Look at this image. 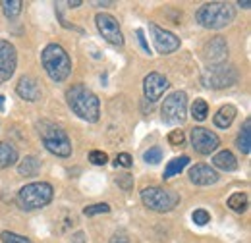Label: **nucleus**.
<instances>
[{
  "mask_svg": "<svg viewBox=\"0 0 251 243\" xmlns=\"http://www.w3.org/2000/svg\"><path fill=\"white\" fill-rule=\"evenodd\" d=\"M66 100L68 106L72 108V112L75 116H79L81 120L95 123L100 118V102L87 85L83 83H75L66 91Z\"/></svg>",
  "mask_w": 251,
  "mask_h": 243,
  "instance_id": "nucleus-1",
  "label": "nucleus"
},
{
  "mask_svg": "<svg viewBox=\"0 0 251 243\" xmlns=\"http://www.w3.org/2000/svg\"><path fill=\"white\" fill-rule=\"evenodd\" d=\"M41 62H43L47 75L56 83L68 79V75L72 73V60L68 52L64 50V47L56 43H50L45 47V50L41 52Z\"/></svg>",
  "mask_w": 251,
  "mask_h": 243,
  "instance_id": "nucleus-2",
  "label": "nucleus"
},
{
  "mask_svg": "<svg viewBox=\"0 0 251 243\" xmlns=\"http://www.w3.org/2000/svg\"><path fill=\"white\" fill-rule=\"evenodd\" d=\"M234 18H236V12L228 2H207L195 14L197 24L203 25L205 29H222L230 25Z\"/></svg>",
  "mask_w": 251,
  "mask_h": 243,
  "instance_id": "nucleus-3",
  "label": "nucleus"
},
{
  "mask_svg": "<svg viewBox=\"0 0 251 243\" xmlns=\"http://www.w3.org/2000/svg\"><path fill=\"white\" fill-rule=\"evenodd\" d=\"M52 195H54V187L47 182H35L27 183L20 189V193L16 195V205L22 209V211H37V209H43L47 207L50 201H52Z\"/></svg>",
  "mask_w": 251,
  "mask_h": 243,
  "instance_id": "nucleus-4",
  "label": "nucleus"
},
{
  "mask_svg": "<svg viewBox=\"0 0 251 243\" xmlns=\"http://www.w3.org/2000/svg\"><path fill=\"white\" fill-rule=\"evenodd\" d=\"M37 129H39V135H41L45 149L49 152H52L60 158H68L72 154V141L60 125L43 120L37 123Z\"/></svg>",
  "mask_w": 251,
  "mask_h": 243,
  "instance_id": "nucleus-5",
  "label": "nucleus"
},
{
  "mask_svg": "<svg viewBox=\"0 0 251 243\" xmlns=\"http://www.w3.org/2000/svg\"><path fill=\"white\" fill-rule=\"evenodd\" d=\"M238 81V70L232 64H213L201 73V83L209 89H226Z\"/></svg>",
  "mask_w": 251,
  "mask_h": 243,
  "instance_id": "nucleus-6",
  "label": "nucleus"
},
{
  "mask_svg": "<svg viewBox=\"0 0 251 243\" xmlns=\"http://www.w3.org/2000/svg\"><path fill=\"white\" fill-rule=\"evenodd\" d=\"M141 203L155 213H170L178 207L180 195L162 187H145L141 191Z\"/></svg>",
  "mask_w": 251,
  "mask_h": 243,
  "instance_id": "nucleus-7",
  "label": "nucleus"
},
{
  "mask_svg": "<svg viewBox=\"0 0 251 243\" xmlns=\"http://www.w3.org/2000/svg\"><path fill=\"white\" fill-rule=\"evenodd\" d=\"M160 114H162V120L166 123H182L186 120V114H188V97L184 91H174L170 93L164 102H162V108H160Z\"/></svg>",
  "mask_w": 251,
  "mask_h": 243,
  "instance_id": "nucleus-8",
  "label": "nucleus"
},
{
  "mask_svg": "<svg viewBox=\"0 0 251 243\" xmlns=\"http://www.w3.org/2000/svg\"><path fill=\"white\" fill-rule=\"evenodd\" d=\"M95 24H97V29L102 35V39L114 47H124V35L120 31L118 25V20L110 14H97L95 16Z\"/></svg>",
  "mask_w": 251,
  "mask_h": 243,
  "instance_id": "nucleus-9",
  "label": "nucleus"
},
{
  "mask_svg": "<svg viewBox=\"0 0 251 243\" xmlns=\"http://www.w3.org/2000/svg\"><path fill=\"white\" fill-rule=\"evenodd\" d=\"M189 139H191V147L199 154H203V156L215 152L220 145L219 135L209 131V129H205V127H193Z\"/></svg>",
  "mask_w": 251,
  "mask_h": 243,
  "instance_id": "nucleus-10",
  "label": "nucleus"
},
{
  "mask_svg": "<svg viewBox=\"0 0 251 243\" xmlns=\"http://www.w3.org/2000/svg\"><path fill=\"white\" fill-rule=\"evenodd\" d=\"M149 31L153 37V45L158 50V54H172L180 49V39L168 29L158 27L157 24H149Z\"/></svg>",
  "mask_w": 251,
  "mask_h": 243,
  "instance_id": "nucleus-11",
  "label": "nucleus"
},
{
  "mask_svg": "<svg viewBox=\"0 0 251 243\" xmlns=\"http://www.w3.org/2000/svg\"><path fill=\"white\" fill-rule=\"evenodd\" d=\"M18 66V52L10 41H0V83L8 81Z\"/></svg>",
  "mask_w": 251,
  "mask_h": 243,
  "instance_id": "nucleus-12",
  "label": "nucleus"
},
{
  "mask_svg": "<svg viewBox=\"0 0 251 243\" xmlns=\"http://www.w3.org/2000/svg\"><path fill=\"white\" fill-rule=\"evenodd\" d=\"M168 87H170L168 85V79L162 73H157V72H151L143 79V93H145L147 100H151V102H157Z\"/></svg>",
  "mask_w": 251,
  "mask_h": 243,
  "instance_id": "nucleus-13",
  "label": "nucleus"
},
{
  "mask_svg": "<svg viewBox=\"0 0 251 243\" xmlns=\"http://www.w3.org/2000/svg\"><path fill=\"white\" fill-rule=\"evenodd\" d=\"M203 54L211 64H222L224 58L228 56V45L224 37H213L205 47H203Z\"/></svg>",
  "mask_w": 251,
  "mask_h": 243,
  "instance_id": "nucleus-14",
  "label": "nucleus"
},
{
  "mask_svg": "<svg viewBox=\"0 0 251 243\" xmlns=\"http://www.w3.org/2000/svg\"><path fill=\"white\" fill-rule=\"evenodd\" d=\"M189 180L195 185H213L219 182V174L209 164H195L189 168Z\"/></svg>",
  "mask_w": 251,
  "mask_h": 243,
  "instance_id": "nucleus-15",
  "label": "nucleus"
},
{
  "mask_svg": "<svg viewBox=\"0 0 251 243\" xmlns=\"http://www.w3.org/2000/svg\"><path fill=\"white\" fill-rule=\"evenodd\" d=\"M16 91H18V95H20L24 100H27V102H35V100L41 98L39 81H37L35 77H31V75H24V77L18 81Z\"/></svg>",
  "mask_w": 251,
  "mask_h": 243,
  "instance_id": "nucleus-16",
  "label": "nucleus"
},
{
  "mask_svg": "<svg viewBox=\"0 0 251 243\" xmlns=\"http://www.w3.org/2000/svg\"><path fill=\"white\" fill-rule=\"evenodd\" d=\"M236 114H238V110H236V106H232V104H224V106H220L219 112L215 114V125L220 127V129H226V127H230L232 125V122L236 118Z\"/></svg>",
  "mask_w": 251,
  "mask_h": 243,
  "instance_id": "nucleus-17",
  "label": "nucleus"
},
{
  "mask_svg": "<svg viewBox=\"0 0 251 243\" xmlns=\"http://www.w3.org/2000/svg\"><path fill=\"white\" fill-rule=\"evenodd\" d=\"M213 164L219 168V170H224V172H234L238 168V160L236 156L230 151H220L213 156Z\"/></svg>",
  "mask_w": 251,
  "mask_h": 243,
  "instance_id": "nucleus-18",
  "label": "nucleus"
},
{
  "mask_svg": "<svg viewBox=\"0 0 251 243\" xmlns=\"http://www.w3.org/2000/svg\"><path fill=\"white\" fill-rule=\"evenodd\" d=\"M16 162H18V149L8 141H0V168H10Z\"/></svg>",
  "mask_w": 251,
  "mask_h": 243,
  "instance_id": "nucleus-19",
  "label": "nucleus"
},
{
  "mask_svg": "<svg viewBox=\"0 0 251 243\" xmlns=\"http://www.w3.org/2000/svg\"><path fill=\"white\" fill-rule=\"evenodd\" d=\"M236 147L244 152V154H250V151H251V120L250 118L244 122L242 129H240V135H238V139H236Z\"/></svg>",
  "mask_w": 251,
  "mask_h": 243,
  "instance_id": "nucleus-20",
  "label": "nucleus"
},
{
  "mask_svg": "<svg viewBox=\"0 0 251 243\" xmlns=\"http://www.w3.org/2000/svg\"><path fill=\"white\" fill-rule=\"evenodd\" d=\"M39 170H41V162H39V158H37V156H25V158L20 162V166H18L20 176H25V178H33V176H37V174H39Z\"/></svg>",
  "mask_w": 251,
  "mask_h": 243,
  "instance_id": "nucleus-21",
  "label": "nucleus"
},
{
  "mask_svg": "<svg viewBox=\"0 0 251 243\" xmlns=\"http://www.w3.org/2000/svg\"><path fill=\"white\" fill-rule=\"evenodd\" d=\"M188 164H189V156H186V154H184V156H178V158H172V160L168 162V166H166L162 178H164V180H170L172 176L180 174Z\"/></svg>",
  "mask_w": 251,
  "mask_h": 243,
  "instance_id": "nucleus-22",
  "label": "nucleus"
},
{
  "mask_svg": "<svg viewBox=\"0 0 251 243\" xmlns=\"http://www.w3.org/2000/svg\"><path fill=\"white\" fill-rule=\"evenodd\" d=\"M228 207H230L234 213H246V211H248V207H250L248 193H244V191L232 193V195H230V199H228Z\"/></svg>",
  "mask_w": 251,
  "mask_h": 243,
  "instance_id": "nucleus-23",
  "label": "nucleus"
},
{
  "mask_svg": "<svg viewBox=\"0 0 251 243\" xmlns=\"http://www.w3.org/2000/svg\"><path fill=\"white\" fill-rule=\"evenodd\" d=\"M191 116H193V120H197V122L205 120V118L209 116V104H207V100L195 98L193 104H191Z\"/></svg>",
  "mask_w": 251,
  "mask_h": 243,
  "instance_id": "nucleus-24",
  "label": "nucleus"
},
{
  "mask_svg": "<svg viewBox=\"0 0 251 243\" xmlns=\"http://www.w3.org/2000/svg\"><path fill=\"white\" fill-rule=\"evenodd\" d=\"M0 4H2V12H4V16L10 18V20H14V18H18V16L22 14V6H24V2H20V0H2Z\"/></svg>",
  "mask_w": 251,
  "mask_h": 243,
  "instance_id": "nucleus-25",
  "label": "nucleus"
},
{
  "mask_svg": "<svg viewBox=\"0 0 251 243\" xmlns=\"http://www.w3.org/2000/svg\"><path fill=\"white\" fill-rule=\"evenodd\" d=\"M110 213V205L106 203H97V205H89L83 209L85 216H95V214H108Z\"/></svg>",
  "mask_w": 251,
  "mask_h": 243,
  "instance_id": "nucleus-26",
  "label": "nucleus"
},
{
  "mask_svg": "<svg viewBox=\"0 0 251 243\" xmlns=\"http://www.w3.org/2000/svg\"><path fill=\"white\" fill-rule=\"evenodd\" d=\"M0 240H2V243H33L31 240H27L20 234H14V232H2Z\"/></svg>",
  "mask_w": 251,
  "mask_h": 243,
  "instance_id": "nucleus-27",
  "label": "nucleus"
},
{
  "mask_svg": "<svg viewBox=\"0 0 251 243\" xmlns=\"http://www.w3.org/2000/svg\"><path fill=\"white\" fill-rule=\"evenodd\" d=\"M143 158H145L147 164H158L162 160V149L160 147H153V149H149L143 154Z\"/></svg>",
  "mask_w": 251,
  "mask_h": 243,
  "instance_id": "nucleus-28",
  "label": "nucleus"
},
{
  "mask_svg": "<svg viewBox=\"0 0 251 243\" xmlns=\"http://www.w3.org/2000/svg\"><path fill=\"white\" fill-rule=\"evenodd\" d=\"M191 218H193V222H195L197 226H205V224H209V220H211V214L207 213L205 209H197L195 213L191 214Z\"/></svg>",
  "mask_w": 251,
  "mask_h": 243,
  "instance_id": "nucleus-29",
  "label": "nucleus"
},
{
  "mask_svg": "<svg viewBox=\"0 0 251 243\" xmlns=\"http://www.w3.org/2000/svg\"><path fill=\"white\" fill-rule=\"evenodd\" d=\"M89 162L95 164V166H104L108 162V156H106V152L102 151H91L89 152Z\"/></svg>",
  "mask_w": 251,
  "mask_h": 243,
  "instance_id": "nucleus-30",
  "label": "nucleus"
},
{
  "mask_svg": "<svg viewBox=\"0 0 251 243\" xmlns=\"http://www.w3.org/2000/svg\"><path fill=\"white\" fill-rule=\"evenodd\" d=\"M186 141V135H184V131H170V135H168V143L170 145H182Z\"/></svg>",
  "mask_w": 251,
  "mask_h": 243,
  "instance_id": "nucleus-31",
  "label": "nucleus"
},
{
  "mask_svg": "<svg viewBox=\"0 0 251 243\" xmlns=\"http://www.w3.org/2000/svg\"><path fill=\"white\" fill-rule=\"evenodd\" d=\"M133 164V158L127 154V152H120L116 154V166H124V168H129Z\"/></svg>",
  "mask_w": 251,
  "mask_h": 243,
  "instance_id": "nucleus-32",
  "label": "nucleus"
},
{
  "mask_svg": "<svg viewBox=\"0 0 251 243\" xmlns=\"http://www.w3.org/2000/svg\"><path fill=\"white\" fill-rule=\"evenodd\" d=\"M116 183H118L120 187H124V189H129V187H133V178H131L129 174H124V176H118Z\"/></svg>",
  "mask_w": 251,
  "mask_h": 243,
  "instance_id": "nucleus-33",
  "label": "nucleus"
},
{
  "mask_svg": "<svg viewBox=\"0 0 251 243\" xmlns=\"http://www.w3.org/2000/svg\"><path fill=\"white\" fill-rule=\"evenodd\" d=\"M135 35H137V39H139V45H141V49H143L147 54H151V49H149V45H147V41H145V35H143V31L137 29V31H135Z\"/></svg>",
  "mask_w": 251,
  "mask_h": 243,
  "instance_id": "nucleus-34",
  "label": "nucleus"
},
{
  "mask_svg": "<svg viewBox=\"0 0 251 243\" xmlns=\"http://www.w3.org/2000/svg\"><path fill=\"white\" fill-rule=\"evenodd\" d=\"M110 243H129V240H127V236H126L124 232H116L110 238Z\"/></svg>",
  "mask_w": 251,
  "mask_h": 243,
  "instance_id": "nucleus-35",
  "label": "nucleus"
},
{
  "mask_svg": "<svg viewBox=\"0 0 251 243\" xmlns=\"http://www.w3.org/2000/svg\"><path fill=\"white\" fill-rule=\"evenodd\" d=\"M70 243H87V236H85V232H75L74 236H72V242Z\"/></svg>",
  "mask_w": 251,
  "mask_h": 243,
  "instance_id": "nucleus-36",
  "label": "nucleus"
},
{
  "mask_svg": "<svg viewBox=\"0 0 251 243\" xmlns=\"http://www.w3.org/2000/svg\"><path fill=\"white\" fill-rule=\"evenodd\" d=\"M238 6H240V8H244V10H250V2H248V0H244V2H242V0H240V2H238Z\"/></svg>",
  "mask_w": 251,
  "mask_h": 243,
  "instance_id": "nucleus-37",
  "label": "nucleus"
},
{
  "mask_svg": "<svg viewBox=\"0 0 251 243\" xmlns=\"http://www.w3.org/2000/svg\"><path fill=\"white\" fill-rule=\"evenodd\" d=\"M81 4H83L81 0H74V2H68V6H70V8H77V6H81Z\"/></svg>",
  "mask_w": 251,
  "mask_h": 243,
  "instance_id": "nucleus-38",
  "label": "nucleus"
},
{
  "mask_svg": "<svg viewBox=\"0 0 251 243\" xmlns=\"http://www.w3.org/2000/svg\"><path fill=\"white\" fill-rule=\"evenodd\" d=\"M112 2H97V6H110Z\"/></svg>",
  "mask_w": 251,
  "mask_h": 243,
  "instance_id": "nucleus-39",
  "label": "nucleus"
},
{
  "mask_svg": "<svg viewBox=\"0 0 251 243\" xmlns=\"http://www.w3.org/2000/svg\"><path fill=\"white\" fill-rule=\"evenodd\" d=\"M2 108H4V97L0 95V110H2Z\"/></svg>",
  "mask_w": 251,
  "mask_h": 243,
  "instance_id": "nucleus-40",
  "label": "nucleus"
}]
</instances>
